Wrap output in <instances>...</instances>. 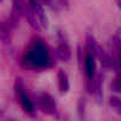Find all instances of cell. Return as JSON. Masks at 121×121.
Instances as JSON below:
<instances>
[{
	"label": "cell",
	"instance_id": "1",
	"mask_svg": "<svg viewBox=\"0 0 121 121\" xmlns=\"http://www.w3.org/2000/svg\"><path fill=\"white\" fill-rule=\"evenodd\" d=\"M52 57L49 52L48 46L43 43L40 39H35L31 45L29 46L27 51L25 52L23 59H22V65L24 68L40 71L44 69H48L52 67Z\"/></svg>",
	"mask_w": 121,
	"mask_h": 121
},
{
	"label": "cell",
	"instance_id": "2",
	"mask_svg": "<svg viewBox=\"0 0 121 121\" xmlns=\"http://www.w3.org/2000/svg\"><path fill=\"white\" fill-rule=\"evenodd\" d=\"M14 91H16V96L18 97L20 106L23 107L24 112L31 116L36 115V106L35 102L30 99V96L27 95L26 90H25V86L22 81V78H17L16 83H14Z\"/></svg>",
	"mask_w": 121,
	"mask_h": 121
},
{
	"label": "cell",
	"instance_id": "3",
	"mask_svg": "<svg viewBox=\"0 0 121 121\" xmlns=\"http://www.w3.org/2000/svg\"><path fill=\"white\" fill-rule=\"evenodd\" d=\"M37 108H39L43 113L48 114V115H52V116H58V112H57V104L55 99L48 94V93H38L36 95V104Z\"/></svg>",
	"mask_w": 121,
	"mask_h": 121
},
{
	"label": "cell",
	"instance_id": "4",
	"mask_svg": "<svg viewBox=\"0 0 121 121\" xmlns=\"http://www.w3.org/2000/svg\"><path fill=\"white\" fill-rule=\"evenodd\" d=\"M84 73L88 78L89 91L91 93V83H93L94 76L96 75V64H95V57L87 51L84 55Z\"/></svg>",
	"mask_w": 121,
	"mask_h": 121
},
{
	"label": "cell",
	"instance_id": "5",
	"mask_svg": "<svg viewBox=\"0 0 121 121\" xmlns=\"http://www.w3.org/2000/svg\"><path fill=\"white\" fill-rule=\"evenodd\" d=\"M59 36V40H58V44L56 46V56L58 59H60L62 62H69L71 59V50H70V46L69 44L67 43V40L62 37V35L58 33Z\"/></svg>",
	"mask_w": 121,
	"mask_h": 121
},
{
	"label": "cell",
	"instance_id": "6",
	"mask_svg": "<svg viewBox=\"0 0 121 121\" xmlns=\"http://www.w3.org/2000/svg\"><path fill=\"white\" fill-rule=\"evenodd\" d=\"M29 5L32 7L38 22H39V25L44 29H48L49 27V19H48V16L42 6V4L39 3V0H29Z\"/></svg>",
	"mask_w": 121,
	"mask_h": 121
},
{
	"label": "cell",
	"instance_id": "7",
	"mask_svg": "<svg viewBox=\"0 0 121 121\" xmlns=\"http://www.w3.org/2000/svg\"><path fill=\"white\" fill-rule=\"evenodd\" d=\"M91 93L94 94L95 101L101 104L103 102V75L97 74L94 76L93 83H91Z\"/></svg>",
	"mask_w": 121,
	"mask_h": 121
},
{
	"label": "cell",
	"instance_id": "8",
	"mask_svg": "<svg viewBox=\"0 0 121 121\" xmlns=\"http://www.w3.org/2000/svg\"><path fill=\"white\" fill-rule=\"evenodd\" d=\"M57 80H58V89L59 93L64 95L69 91L70 89V83H69V77L68 74L63 70V69H59L58 74H57Z\"/></svg>",
	"mask_w": 121,
	"mask_h": 121
},
{
	"label": "cell",
	"instance_id": "9",
	"mask_svg": "<svg viewBox=\"0 0 121 121\" xmlns=\"http://www.w3.org/2000/svg\"><path fill=\"white\" fill-rule=\"evenodd\" d=\"M24 13H25V17H26V19H27V22H29L30 26H31L33 30L39 31V30H40L39 22H38V19H37V17H36V14H35V12H33L32 7L29 5V3H27V4H25Z\"/></svg>",
	"mask_w": 121,
	"mask_h": 121
},
{
	"label": "cell",
	"instance_id": "10",
	"mask_svg": "<svg viewBox=\"0 0 121 121\" xmlns=\"http://www.w3.org/2000/svg\"><path fill=\"white\" fill-rule=\"evenodd\" d=\"M99 48H100V46H99V44L96 43L94 36L90 35V33H88V35H87V39H86V51L89 52V53H91V55L95 57V56H96V52H97V50H99Z\"/></svg>",
	"mask_w": 121,
	"mask_h": 121
},
{
	"label": "cell",
	"instance_id": "11",
	"mask_svg": "<svg viewBox=\"0 0 121 121\" xmlns=\"http://www.w3.org/2000/svg\"><path fill=\"white\" fill-rule=\"evenodd\" d=\"M0 40L4 43H9L11 40V32L9 26H6L3 22H0Z\"/></svg>",
	"mask_w": 121,
	"mask_h": 121
},
{
	"label": "cell",
	"instance_id": "12",
	"mask_svg": "<svg viewBox=\"0 0 121 121\" xmlns=\"http://www.w3.org/2000/svg\"><path fill=\"white\" fill-rule=\"evenodd\" d=\"M109 103H110V107H112L117 114L121 113V101H120L119 96H115V95L110 96V99H109Z\"/></svg>",
	"mask_w": 121,
	"mask_h": 121
},
{
	"label": "cell",
	"instance_id": "13",
	"mask_svg": "<svg viewBox=\"0 0 121 121\" xmlns=\"http://www.w3.org/2000/svg\"><path fill=\"white\" fill-rule=\"evenodd\" d=\"M119 45H120V30H117L115 32V35L112 37V46H113L116 56H117V52H119Z\"/></svg>",
	"mask_w": 121,
	"mask_h": 121
},
{
	"label": "cell",
	"instance_id": "14",
	"mask_svg": "<svg viewBox=\"0 0 121 121\" xmlns=\"http://www.w3.org/2000/svg\"><path fill=\"white\" fill-rule=\"evenodd\" d=\"M84 107H86L84 100L81 99V100H80V103H78V114H80V117H81V119L84 117Z\"/></svg>",
	"mask_w": 121,
	"mask_h": 121
},
{
	"label": "cell",
	"instance_id": "15",
	"mask_svg": "<svg viewBox=\"0 0 121 121\" xmlns=\"http://www.w3.org/2000/svg\"><path fill=\"white\" fill-rule=\"evenodd\" d=\"M112 88H113L116 93L120 91V87H119V77H117V76L114 78V82H113V84H112Z\"/></svg>",
	"mask_w": 121,
	"mask_h": 121
},
{
	"label": "cell",
	"instance_id": "16",
	"mask_svg": "<svg viewBox=\"0 0 121 121\" xmlns=\"http://www.w3.org/2000/svg\"><path fill=\"white\" fill-rule=\"evenodd\" d=\"M42 1H44V3H46V4H51L53 0H42Z\"/></svg>",
	"mask_w": 121,
	"mask_h": 121
},
{
	"label": "cell",
	"instance_id": "17",
	"mask_svg": "<svg viewBox=\"0 0 121 121\" xmlns=\"http://www.w3.org/2000/svg\"><path fill=\"white\" fill-rule=\"evenodd\" d=\"M116 5L120 7V0H116Z\"/></svg>",
	"mask_w": 121,
	"mask_h": 121
},
{
	"label": "cell",
	"instance_id": "18",
	"mask_svg": "<svg viewBox=\"0 0 121 121\" xmlns=\"http://www.w3.org/2000/svg\"><path fill=\"white\" fill-rule=\"evenodd\" d=\"M5 1V0H0V3H4Z\"/></svg>",
	"mask_w": 121,
	"mask_h": 121
},
{
	"label": "cell",
	"instance_id": "19",
	"mask_svg": "<svg viewBox=\"0 0 121 121\" xmlns=\"http://www.w3.org/2000/svg\"><path fill=\"white\" fill-rule=\"evenodd\" d=\"M12 121H13V120H12Z\"/></svg>",
	"mask_w": 121,
	"mask_h": 121
}]
</instances>
